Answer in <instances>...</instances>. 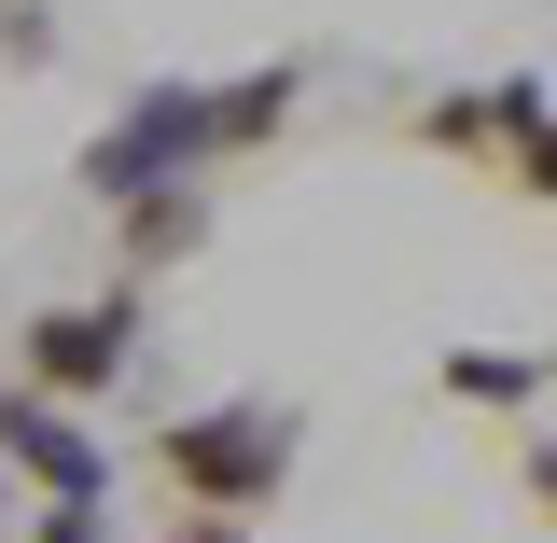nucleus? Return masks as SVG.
I'll use <instances>...</instances> for the list:
<instances>
[{"instance_id":"1","label":"nucleus","mask_w":557,"mask_h":543,"mask_svg":"<svg viewBox=\"0 0 557 543\" xmlns=\"http://www.w3.org/2000/svg\"><path fill=\"white\" fill-rule=\"evenodd\" d=\"M153 474L182 488L196 516H251V502H278V474H293V418L278 405H209V418H182V432H153Z\"/></svg>"},{"instance_id":"2","label":"nucleus","mask_w":557,"mask_h":543,"mask_svg":"<svg viewBox=\"0 0 557 543\" xmlns=\"http://www.w3.org/2000/svg\"><path fill=\"white\" fill-rule=\"evenodd\" d=\"M418 139H446V153H474V168H502L516 196L557 209V98L544 84H460V98L418 112Z\"/></svg>"},{"instance_id":"3","label":"nucleus","mask_w":557,"mask_h":543,"mask_svg":"<svg viewBox=\"0 0 557 543\" xmlns=\"http://www.w3.org/2000/svg\"><path fill=\"white\" fill-rule=\"evenodd\" d=\"M126 348H139L126 307H57V321H28V377H42L57 405H84V391H112V377H126Z\"/></svg>"},{"instance_id":"4","label":"nucleus","mask_w":557,"mask_h":543,"mask_svg":"<svg viewBox=\"0 0 557 543\" xmlns=\"http://www.w3.org/2000/svg\"><path fill=\"white\" fill-rule=\"evenodd\" d=\"M446 391H460V405H530V391H544V362H516V348H460V362H446Z\"/></svg>"},{"instance_id":"5","label":"nucleus","mask_w":557,"mask_h":543,"mask_svg":"<svg viewBox=\"0 0 557 543\" xmlns=\"http://www.w3.org/2000/svg\"><path fill=\"white\" fill-rule=\"evenodd\" d=\"M278 112H293V70H251V84H223V98H209V139H265Z\"/></svg>"},{"instance_id":"6","label":"nucleus","mask_w":557,"mask_h":543,"mask_svg":"<svg viewBox=\"0 0 557 543\" xmlns=\"http://www.w3.org/2000/svg\"><path fill=\"white\" fill-rule=\"evenodd\" d=\"M182 543H251V530H237V516H182Z\"/></svg>"},{"instance_id":"7","label":"nucleus","mask_w":557,"mask_h":543,"mask_svg":"<svg viewBox=\"0 0 557 543\" xmlns=\"http://www.w3.org/2000/svg\"><path fill=\"white\" fill-rule=\"evenodd\" d=\"M544 377H557V362H544Z\"/></svg>"}]
</instances>
